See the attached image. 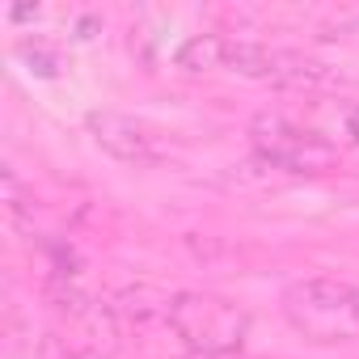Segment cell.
I'll return each instance as SVG.
<instances>
[{"mask_svg": "<svg viewBox=\"0 0 359 359\" xmlns=\"http://www.w3.org/2000/svg\"><path fill=\"white\" fill-rule=\"evenodd\" d=\"M287 325L309 342H351L359 338V287L338 279H300L283 292Z\"/></svg>", "mask_w": 359, "mask_h": 359, "instance_id": "1", "label": "cell"}, {"mask_svg": "<svg viewBox=\"0 0 359 359\" xmlns=\"http://www.w3.org/2000/svg\"><path fill=\"white\" fill-rule=\"evenodd\" d=\"M304 127H309L317 140H325L330 148H338V144H355V148H359V102H351V97L313 102Z\"/></svg>", "mask_w": 359, "mask_h": 359, "instance_id": "5", "label": "cell"}, {"mask_svg": "<svg viewBox=\"0 0 359 359\" xmlns=\"http://www.w3.org/2000/svg\"><path fill=\"white\" fill-rule=\"evenodd\" d=\"M165 317L195 355H237L250 338V313L212 292H177Z\"/></svg>", "mask_w": 359, "mask_h": 359, "instance_id": "2", "label": "cell"}, {"mask_svg": "<svg viewBox=\"0 0 359 359\" xmlns=\"http://www.w3.org/2000/svg\"><path fill=\"white\" fill-rule=\"evenodd\" d=\"M229 43L224 34H191L182 47L173 51V64L182 68L187 76H208V72H220L229 68Z\"/></svg>", "mask_w": 359, "mask_h": 359, "instance_id": "7", "label": "cell"}, {"mask_svg": "<svg viewBox=\"0 0 359 359\" xmlns=\"http://www.w3.org/2000/svg\"><path fill=\"white\" fill-rule=\"evenodd\" d=\"M85 127H89V135L97 140V148L110 152V156L123 161V165H156V161H161L156 140H152L135 118H127V114H118V110H89V114H85Z\"/></svg>", "mask_w": 359, "mask_h": 359, "instance_id": "4", "label": "cell"}, {"mask_svg": "<svg viewBox=\"0 0 359 359\" xmlns=\"http://www.w3.org/2000/svg\"><path fill=\"white\" fill-rule=\"evenodd\" d=\"M266 81L287 85V89H325V85H334V72H330L325 64L300 55V51L275 47V51H271V76H266Z\"/></svg>", "mask_w": 359, "mask_h": 359, "instance_id": "6", "label": "cell"}, {"mask_svg": "<svg viewBox=\"0 0 359 359\" xmlns=\"http://www.w3.org/2000/svg\"><path fill=\"white\" fill-rule=\"evenodd\" d=\"M22 60H26V64H34V72H39V76H55V72H60V60H55L51 51H43V47L22 43Z\"/></svg>", "mask_w": 359, "mask_h": 359, "instance_id": "8", "label": "cell"}, {"mask_svg": "<svg viewBox=\"0 0 359 359\" xmlns=\"http://www.w3.org/2000/svg\"><path fill=\"white\" fill-rule=\"evenodd\" d=\"M26 18H39V9H30V5H22V9H13V22H26Z\"/></svg>", "mask_w": 359, "mask_h": 359, "instance_id": "9", "label": "cell"}, {"mask_svg": "<svg viewBox=\"0 0 359 359\" xmlns=\"http://www.w3.org/2000/svg\"><path fill=\"white\" fill-rule=\"evenodd\" d=\"M250 144L271 169H283L296 177H317L338 169V148H330L325 140H317L309 127L292 123L279 110H258L250 118Z\"/></svg>", "mask_w": 359, "mask_h": 359, "instance_id": "3", "label": "cell"}]
</instances>
